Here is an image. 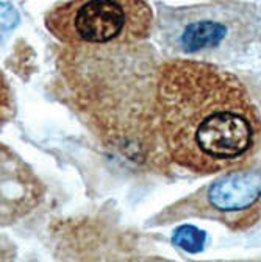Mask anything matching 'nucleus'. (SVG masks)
Returning a JSON list of instances; mask_svg holds the SVG:
<instances>
[{"instance_id":"7","label":"nucleus","mask_w":261,"mask_h":262,"mask_svg":"<svg viewBox=\"0 0 261 262\" xmlns=\"http://www.w3.org/2000/svg\"><path fill=\"white\" fill-rule=\"evenodd\" d=\"M205 241H207V234L202 229L192 225H183L177 228L172 234V244L191 254L200 253L205 247Z\"/></svg>"},{"instance_id":"6","label":"nucleus","mask_w":261,"mask_h":262,"mask_svg":"<svg viewBox=\"0 0 261 262\" xmlns=\"http://www.w3.org/2000/svg\"><path fill=\"white\" fill-rule=\"evenodd\" d=\"M46 187L28 162L0 142V228L14 225L35 211Z\"/></svg>"},{"instance_id":"9","label":"nucleus","mask_w":261,"mask_h":262,"mask_svg":"<svg viewBox=\"0 0 261 262\" xmlns=\"http://www.w3.org/2000/svg\"><path fill=\"white\" fill-rule=\"evenodd\" d=\"M19 22H21L19 11L10 4L0 2V30L2 31L13 30Z\"/></svg>"},{"instance_id":"8","label":"nucleus","mask_w":261,"mask_h":262,"mask_svg":"<svg viewBox=\"0 0 261 262\" xmlns=\"http://www.w3.org/2000/svg\"><path fill=\"white\" fill-rule=\"evenodd\" d=\"M13 116V97L5 75L0 72V128Z\"/></svg>"},{"instance_id":"3","label":"nucleus","mask_w":261,"mask_h":262,"mask_svg":"<svg viewBox=\"0 0 261 262\" xmlns=\"http://www.w3.org/2000/svg\"><path fill=\"white\" fill-rule=\"evenodd\" d=\"M155 35L166 53L195 61H232L259 41L253 8L235 2L158 8Z\"/></svg>"},{"instance_id":"10","label":"nucleus","mask_w":261,"mask_h":262,"mask_svg":"<svg viewBox=\"0 0 261 262\" xmlns=\"http://www.w3.org/2000/svg\"><path fill=\"white\" fill-rule=\"evenodd\" d=\"M17 256L16 245L4 234H0V260H14Z\"/></svg>"},{"instance_id":"4","label":"nucleus","mask_w":261,"mask_h":262,"mask_svg":"<svg viewBox=\"0 0 261 262\" xmlns=\"http://www.w3.org/2000/svg\"><path fill=\"white\" fill-rule=\"evenodd\" d=\"M44 22L64 46H102L147 39L155 17L146 0H69L52 8Z\"/></svg>"},{"instance_id":"2","label":"nucleus","mask_w":261,"mask_h":262,"mask_svg":"<svg viewBox=\"0 0 261 262\" xmlns=\"http://www.w3.org/2000/svg\"><path fill=\"white\" fill-rule=\"evenodd\" d=\"M153 62L143 41L64 46L56 71L69 105L92 131L108 144L138 150L156 119L159 68Z\"/></svg>"},{"instance_id":"5","label":"nucleus","mask_w":261,"mask_h":262,"mask_svg":"<svg viewBox=\"0 0 261 262\" xmlns=\"http://www.w3.org/2000/svg\"><path fill=\"white\" fill-rule=\"evenodd\" d=\"M192 217L220 222L230 231L252 228L261 219V169L225 172L163 209L150 225H168Z\"/></svg>"},{"instance_id":"1","label":"nucleus","mask_w":261,"mask_h":262,"mask_svg":"<svg viewBox=\"0 0 261 262\" xmlns=\"http://www.w3.org/2000/svg\"><path fill=\"white\" fill-rule=\"evenodd\" d=\"M155 103L171 159L194 173L235 170L261 138V117L247 89L211 62L183 58L163 62Z\"/></svg>"}]
</instances>
